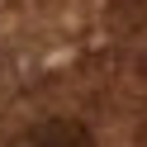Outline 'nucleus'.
<instances>
[{
    "label": "nucleus",
    "mask_w": 147,
    "mask_h": 147,
    "mask_svg": "<svg viewBox=\"0 0 147 147\" xmlns=\"http://www.w3.org/2000/svg\"><path fill=\"white\" fill-rule=\"evenodd\" d=\"M10 147H95V133H90L81 119H43V123L24 128Z\"/></svg>",
    "instance_id": "nucleus-1"
}]
</instances>
